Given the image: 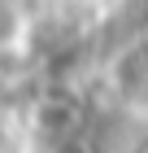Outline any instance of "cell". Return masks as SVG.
Returning <instances> with one entry per match:
<instances>
[{"instance_id":"cell-1","label":"cell","mask_w":148,"mask_h":153,"mask_svg":"<svg viewBox=\"0 0 148 153\" xmlns=\"http://www.w3.org/2000/svg\"><path fill=\"white\" fill-rule=\"evenodd\" d=\"M4 22H9V0H0V31H4Z\"/></svg>"}]
</instances>
